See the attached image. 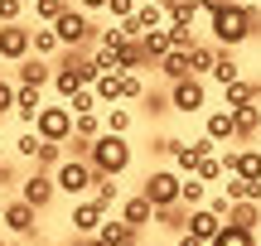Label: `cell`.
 <instances>
[{"mask_svg":"<svg viewBox=\"0 0 261 246\" xmlns=\"http://www.w3.org/2000/svg\"><path fill=\"white\" fill-rule=\"evenodd\" d=\"M208 29H213L218 48H242L247 39L261 29V10L252 5V0H227L218 15H208Z\"/></svg>","mask_w":261,"mask_h":246,"instance_id":"6da1fadb","label":"cell"},{"mask_svg":"<svg viewBox=\"0 0 261 246\" xmlns=\"http://www.w3.org/2000/svg\"><path fill=\"white\" fill-rule=\"evenodd\" d=\"M87 160H92V169H97V174H112V179H121V174L130 169V160H136V150H130L126 135L102 131V135L92 140V155H87Z\"/></svg>","mask_w":261,"mask_h":246,"instance_id":"7a4b0ae2","label":"cell"},{"mask_svg":"<svg viewBox=\"0 0 261 246\" xmlns=\"http://www.w3.org/2000/svg\"><path fill=\"white\" fill-rule=\"evenodd\" d=\"M54 34H58V44H63V48H92V44H97V34H102V29L92 24V15H87V10H77V5H68L63 15L54 19Z\"/></svg>","mask_w":261,"mask_h":246,"instance_id":"3957f363","label":"cell"},{"mask_svg":"<svg viewBox=\"0 0 261 246\" xmlns=\"http://www.w3.org/2000/svg\"><path fill=\"white\" fill-rule=\"evenodd\" d=\"M169 111H179V116L208 111V77H179V82H169Z\"/></svg>","mask_w":261,"mask_h":246,"instance_id":"277c9868","label":"cell"},{"mask_svg":"<svg viewBox=\"0 0 261 246\" xmlns=\"http://www.w3.org/2000/svg\"><path fill=\"white\" fill-rule=\"evenodd\" d=\"M179 189H184V174L169 164V169H150L145 179H140V193H145L155 208H169V203H179Z\"/></svg>","mask_w":261,"mask_h":246,"instance_id":"5b68a950","label":"cell"},{"mask_svg":"<svg viewBox=\"0 0 261 246\" xmlns=\"http://www.w3.org/2000/svg\"><path fill=\"white\" fill-rule=\"evenodd\" d=\"M54 183H58V193H68V198H83V193L97 183V169H92V160H73V155H68V160L54 169Z\"/></svg>","mask_w":261,"mask_h":246,"instance_id":"8992f818","label":"cell"},{"mask_svg":"<svg viewBox=\"0 0 261 246\" xmlns=\"http://www.w3.org/2000/svg\"><path fill=\"white\" fill-rule=\"evenodd\" d=\"M34 218H39V208H29L24 198H10V203H0V222H5V232H10V237L39 241V227H34Z\"/></svg>","mask_w":261,"mask_h":246,"instance_id":"52a82bcc","label":"cell"},{"mask_svg":"<svg viewBox=\"0 0 261 246\" xmlns=\"http://www.w3.org/2000/svg\"><path fill=\"white\" fill-rule=\"evenodd\" d=\"M34 53V29L24 24V19H15V24H0V63H19V58Z\"/></svg>","mask_w":261,"mask_h":246,"instance_id":"ba28073f","label":"cell"},{"mask_svg":"<svg viewBox=\"0 0 261 246\" xmlns=\"http://www.w3.org/2000/svg\"><path fill=\"white\" fill-rule=\"evenodd\" d=\"M107 218H112V212H107L97 198H73V218L68 222H73V237H97Z\"/></svg>","mask_w":261,"mask_h":246,"instance_id":"9c48e42d","label":"cell"},{"mask_svg":"<svg viewBox=\"0 0 261 246\" xmlns=\"http://www.w3.org/2000/svg\"><path fill=\"white\" fill-rule=\"evenodd\" d=\"M34 131L44 135V140H68V135H73V106H68V102L44 106V111H39V121H34Z\"/></svg>","mask_w":261,"mask_h":246,"instance_id":"30bf717a","label":"cell"},{"mask_svg":"<svg viewBox=\"0 0 261 246\" xmlns=\"http://www.w3.org/2000/svg\"><path fill=\"white\" fill-rule=\"evenodd\" d=\"M19 198H24L29 208H39V212H44L48 203L58 198V183H54V174H48V169H34L24 183H19Z\"/></svg>","mask_w":261,"mask_h":246,"instance_id":"8fae6325","label":"cell"},{"mask_svg":"<svg viewBox=\"0 0 261 246\" xmlns=\"http://www.w3.org/2000/svg\"><path fill=\"white\" fill-rule=\"evenodd\" d=\"M15 82L19 87H54V58H39V53L19 58L15 63Z\"/></svg>","mask_w":261,"mask_h":246,"instance_id":"7c38bea8","label":"cell"},{"mask_svg":"<svg viewBox=\"0 0 261 246\" xmlns=\"http://www.w3.org/2000/svg\"><path fill=\"white\" fill-rule=\"evenodd\" d=\"M116 218L126 222V227H136V232H145L150 222H155V203L145 198V193H130V198H121V212Z\"/></svg>","mask_w":261,"mask_h":246,"instance_id":"4fadbf2b","label":"cell"},{"mask_svg":"<svg viewBox=\"0 0 261 246\" xmlns=\"http://www.w3.org/2000/svg\"><path fill=\"white\" fill-rule=\"evenodd\" d=\"M44 87H19L15 92V116H19V126L24 131H34V121H39V111H44Z\"/></svg>","mask_w":261,"mask_h":246,"instance_id":"5bb4252c","label":"cell"},{"mask_svg":"<svg viewBox=\"0 0 261 246\" xmlns=\"http://www.w3.org/2000/svg\"><path fill=\"white\" fill-rule=\"evenodd\" d=\"M203 135H208V140H218V145L237 140V126H232V111H227V106H213V111H203Z\"/></svg>","mask_w":261,"mask_h":246,"instance_id":"9a60e30c","label":"cell"},{"mask_svg":"<svg viewBox=\"0 0 261 246\" xmlns=\"http://www.w3.org/2000/svg\"><path fill=\"white\" fill-rule=\"evenodd\" d=\"M223 227H227V218H218L208 203H203V208H189V232H194V237H203L208 246H213V237H218Z\"/></svg>","mask_w":261,"mask_h":246,"instance_id":"2e32d148","label":"cell"},{"mask_svg":"<svg viewBox=\"0 0 261 246\" xmlns=\"http://www.w3.org/2000/svg\"><path fill=\"white\" fill-rule=\"evenodd\" d=\"M112 58H116V68H121V73H140V68H150L145 44H140V39H121V44L112 48Z\"/></svg>","mask_w":261,"mask_h":246,"instance_id":"e0dca14e","label":"cell"},{"mask_svg":"<svg viewBox=\"0 0 261 246\" xmlns=\"http://www.w3.org/2000/svg\"><path fill=\"white\" fill-rule=\"evenodd\" d=\"M97 241H102V246H140V232H136V227H126L121 218H107V222H102V232H97Z\"/></svg>","mask_w":261,"mask_h":246,"instance_id":"ac0fdd59","label":"cell"},{"mask_svg":"<svg viewBox=\"0 0 261 246\" xmlns=\"http://www.w3.org/2000/svg\"><path fill=\"white\" fill-rule=\"evenodd\" d=\"M256 97H261V87L252 82V77H237V82L223 87V106H227V111H237V106H252Z\"/></svg>","mask_w":261,"mask_h":246,"instance_id":"d6986e66","label":"cell"},{"mask_svg":"<svg viewBox=\"0 0 261 246\" xmlns=\"http://www.w3.org/2000/svg\"><path fill=\"white\" fill-rule=\"evenodd\" d=\"M232 203H261V179H242V174H227V183H218Z\"/></svg>","mask_w":261,"mask_h":246,"instance_id":"ffe728a7","label":"cell"},{"mask_svg":"<svg viewBox=\"0 0 261 246\" xmlns=\"http://www.w3.org/2000/svg\"><path fill=\"white\" fill-rule=\"evenodd\" d=\"M160 77H165V82H179V77H194V68H189V48H169L165 58H160Z\"/></svg>","mask_w":261,"mask_h":246,"instance_id":"44dd1931","label":"cell"},{"mask_svg":"<svg viewBox=\"0 0 261 246\" xmlns=\"http://www.w3.org/2000/svg\"><path fill=\"white\" fill-rule=\"evenodd\" d=\"M237 77H242V63H237V53H232V48H218V63H213V73H208V82L227 87V82H237Z\"/></svg>","mask_w":261,"mask_h":246,"instance_id":"7402d4cb","label":"cell"},{"mask_svg":"<svg viewBox=\"0 0 261 246\" xmlns=\"http://www.w3.org/2000/svg\"><path fill=\"white\" fill-rule=\"evenodd\" d=\"M232 126H237V140H256L261 135V106H237L232 111Z\"/></svg>","mask_w":261,"mask_h":246,"instance_id":"603a6c76","label":"cell"},{"mask_svg":"<svg viewBox=\"0 0 261 246\" xmlns=\"http://www.w3.org/2000/svg\"><path fill=\"white\" fill-rule=\"evenodd\" d=\"M155 227H165V232H189V208L184 203H169V208H155Z\"/></svg>","mask_w":261,"mask_h":246,"instance_id":"cb8c5ba5","label":"cell"},{"mask_svg":"<svg viewBox=\"0 0 261 246\" xmlns=\"http://www.w3.org/2000/svg\"><path fill=\"white\" fill-rule=\"evenodd\" d=\"M140 44H145V58H150V68H155L160 58H165L169 48H174V44H169V24H165V29H145V34H140Z\"/></svg>","mask_w":261,"mask_h":246,"instance_id":"d4e9b609","label":"cell"},{"mask_svg":"<svg viewBox=\"0 0 261 246\" xmlns=\"http://www.w3.org/2000/svg\"><path fill=\"white\" fill-rule=\"evenodd\" d=\"M63 160H68V145L63 140H44V145H39V155H34V169H48V174H54Z\"/></svg>","mask_w":261,"mask_h":246,"instance_id":"484cf974","label":"cell"},{"mask_svg":"<svg viewBox=\"0 0 261 246\" xmlns=\"http://www.w3.org/2000/svg\"><path fill=\"white\" fill-rule=\"evenodd\" d=\"M218 63V44H194L189 48V68H194V77H208Z\"/></svg>","mask_w":261,"mask_h":246,"instance_id":"4316f807","label":"cell"},{"mask_svg":"<svg viewBox=\"0 0 261 246\" xmlns=\"http://www.w3.org/2000/svg\"><path fill=\"white\" fill-rule=\"evenodd\" d=\"M102 121H107V131L130 135V126H136V111H130L126 102H116V106H107V111H102Z\"/></svg>","mask_w":261,"mask_h":246,"instance_id":"83f0119b","label":"cell"},{"mask_svg":"<svg viewBox=\"0 0 261 246\" xmlns=\"http://www.w3.org/2000/svg\"><path fill=\"white\" fill-rule=\"evenodd\" d=\"M92 198H97V203H102V208H107V212H112V208H116V203H121V183H116V179H112V174H97V183H92Z\"/></svg>","mask_w":261,"mask_h":246,"instance_id":"f1b7e54d","label":"cell"},{"mask_svg":"<svg viewBox=\"0 0 261 246\" xmlns=\"http://www.w3.org/2000/svg\"><path fill=\"white\" fill-rule=\"evenodd\" d=\"M179 203H184V208H203V203H208V183L198 179V174H184V189H179Z\"/></svg>","mask_w":261,"mask_h":246,"instance_id":"f546056e","label":"cell"},{"mask_svg":"<svg viewBox=\"0 0 261 246\" xmlns=\"http://www.w3.org/2000/svg\"><path fill=\"white\" fill-rule=\"evenodd\" d=\"M92 87H97V97H102V111L121 102V73H116V68H112V73H102V77H97Z\"/></svg>","mask_w":261,"mask_h":246,"instance_id":"4dcf8cb0","label":"cell"},{"mask_svg":"<svg viewBox=\"0 0 261 246\" xmlns=\"http://www.w3.org/2000/svg\"><path fill=\"white\" fill-rule=\"evenodd\" d=\"M34 53H39V58H58V53H63L54 24H34Z\"/></svg>","mask_w":261,"mask_h":246,"instance_id":"1f68e13d","label":"cell"},{"mask_svg":"<svg viewBox=\"0 0 261 246\" xmlns=\"http://www.w3.org/2000/svg\"><path fill=\"white\" fill-rule=\"evenodd\" d=\"M213 246H256V232H252V227H237V222H227V227L213 237Z\"/></svg>","mask_w":261,"mask_h":246,"instance_id":"d6a6232c","label":"cell"},{"mask_svg":"<svg viewBox=\"0 0 261 246\" xmlns=\"http://www.w3.org/2000/svg\"><path fill=\"white\" fill-rule=\"evenodd\" d=\"M198 160H203V155H198L189 140H179V145H174V155H169V164H174L179 174H194V169H198Z\"/></svg>","mask_w":261,"mask_h":246,"instance_id":"836d02e7","label":"cell"},{"mask_svg":"<svg viewBox=\"0 0 261 246\" xmlns=\"http://www.w3.org/2000/svg\"><path fill=\"white\" fill-rule=\"evenodd\" d=\"M107 131V121L97 111H83V116H73V135H83V140H97V135Z\"/></svg>","mask_w":261,"mask_h":246,"instance_id":"e575fe53","label":"cell"},{"mask_svg":"<svg viewBox=\"0 0 261 246\" xmlns=\"http://www.w3.org/2000/svg\"><path fill=\"white\" fill-rule=\"evenodd\" d=\"M68 106H73V116H83V111H102V97H97V87H77V92L68 97Z\"/></svg>","mask_w":261,"mask_h":246,"instance_id":"d590c367","label":"cell"},{"mask_svg":"<svg viewBox=\"0 0 261 246\" xmlns=\"http://www.w3.org/2000/svg\"><path fill=\"white\" fill-rule=\"evenodd\" d=\"M227 222H237V227H252V232H256V222H261V203H232Z\"/></svg>","mask_w":261,"mask_h":246,"instance_id":"8d00e7d4","label":"cell"},{"mask_svg":"<svg viewBox=\"0 0 261 246\" xmlns=\"http://www.w3.org/2000/svg\"><path fill=\"white\" fill-rule=\"evenodd\" d=\"M194 174H198L203 183H218V179H227V169H223V155H203Z\"/></svg>","mask_w":261,"mask_h":246,"instance_id":"74e56055","label":"cell"},{"mask_svg":"<svg viewBox=\"0 0 261 246\" xmlns=\"http://www.w3.org/2000/svg\"><path fill=\"white\" fill-rule=\"evenodd\" d=\"M68 5H73V0H34V19H39V24H54Z\"/></svg>","mask_w":261,"mask_h":246,"instance_id":"f35d334b","label":"cell"},{"mask_svg":"<svg viewBox=\"0 0 261 246\" xmlns=\"http://www.w3.org/2000/svg\"><path fill=\"white\" fill-rule=\"evenodd\" d=\"M39 145H44V135H39V131H24V135L15 140V155H19V160H34Z\"/></svg>","mask_w":261,"mask_h":246,"instance_id":"ab89813d","label":"cell"},{"mask_svg":"<svg viewBox=\"0 0 261 246\" xmlns=\"http://www.w3.org/2000/svg\"><path fill=\"white\" fill-rule=\"evenodd\" d=\"M140 97H145V82L136 73H121V102H140Z\"/></svg>","mask_w":261,"mask_h":246,"instance_id":"60d3db41","label":"cell"},{"mask_svg":"<svg viewBox=\"0 0 261 246\" xmlns=\"http://www.w3.org/2000/svg\"><path fill=\"white\" fill-rule=\"evenodd\" d=\"M169 44L174 48H194L198 39H194V24H169Z\"/></svg>","mask_w":261,"mask_h":246,"instance_id":"b9f144b4","label":"cell"},{"mask_svg":"<svg viewBox=\"0 0 261 246\" xmlns=\"http://www.w3.org/2000/svg\"><path fill=\"white\" fill-rule=\"evenodd\" d=\"M15 92H19V82L0 77V116H5V111H15Z\"/></svg>","mask_w":261,"mask_h":246,"instance_id":"7bdbcfd3","label":"cell"},{"mask_svg":"<svg viewBox=\"0 0 261 246\" xmlns=\"http://www.w3.org/2000/svg\"><path fill=\"white\" fill-rule=\"evenodd\" d=\"M136 5H140V0H107V15H112V19H130Z\"/></svg>","mask_w":261,"mask_h":246,"instance_id":"ee69618b","label":"cell"},{"mask_svg":"<svg viewBox=\"0 0 261 246\" xmlns=\"http://www.w3.org/2000/svg\"><path fill=\"white\" fill-rule=\"evenodd\" d=\"M24 15V0H0V24H15Z\"/></svg>","mask_w":261,"mask_h":246,"instance_id":"f6af8a7d","label":"cell"},{"mask_svg":"<svg viewBox=\"0 0 261 246\" xmlns=\"http://www.w3.org/2000/svg\"><path fill=\"white\" fill-rule=\"evenodd\" d=\"M174 145H179V135H155V140H150V150H155L160 160H169V155H174Z\"/></svg>","mask_w":261,"mask_h":246,"instance_id":"bcb514c9","label":"cell"},{"mask_svg":"<svg viewBox=\"0 0 261 246\" xmlns=\"http://www.w3.org/2000/svg\"><path fill=\"white\" fill-rule=\"evenodd\" d=\"M208 208H213V212H218V218H227V212H232V198H227V193H223V189H218V193H213V198H208Z\"/></svg>","mask_w":261,"mask_h":246,"instance_id":"7dc6e473","label":"cell"},{"mask_svg":"<svg viewBox=\"0 0 261 246\" xmlns=\"http://www.w3.org/2000/svg\"><path fill=\"white\" fill-rule=\"evenodd\" d=\"M198 155H218V140H208V135H198V140H189Z\"/></svg>","mask_w":261,"mask_h":246,"instance_id":"c3c4849f","label":"cell"},{"mask_svg":"<svg viewBox=\"0 0 261 246\" xmlns=\"http://www.w3.org/2000/svg\"><path fill=\"white\" fill-rule=\"evenodd\" d=\"M174 246H208V241H203V237H194V232H179Z\"/></svg>","mask_w":261,"mask_h":246,"instance_id":"681fc988","label":"cell"},{"mask_svg":"<svg viewBox=\"0 0 261 246\" xmlns=\"http://www.w3.org/2000/svg\"><path fill=\"white\" fill-rule=\"evenodd\" d=\"M77 10H87V15H97V10H107V0H73Z\"/></svg>","mask_w":261,"mask_h":246,"instance_id":"f907efd6","label":"cell"},{"mask_svg":"<svg viewBox=\"0 0 261 246\" xmlns=\"http://www.w3.org/2000/svg\"><path fill=\"white\" fill-rule=\"evenodd\" d=\"M223 5H227V0H198V10H203V15H218Z\"/></svg>","mask_w":261,"mask_h":246,"instance_id":"816d5d0a","label":"cell"},{"mask_svg":"<svg viewBox=\"0 0 261 246\" xmlns=\"http://www.w3.org/2000/svg\"><path fill=\"white\" fill-rule=\"evenodd\" d=\"M73 246H102L97 237H73Z\"/></svg>","mask_w":261,"mask_h":246,"instance_id":"f5cc1de1","label":"cell"},{"mask_svg":"<svg viewBox=\"0 0 261 246\" xmlns=\"http://www.w3.org/2000/svg\"><path fill=\"white\" fill-rule=\"evenodd\" d=\"M5 246H29V241H24V237H15V241H5Z\"/></svg>","mask_w":261,"mask_h":246,"instance_id":"db71d44e","label":"cell"},{"mask_svg":"<svg viewBox=\"0 0 261 246\" xmlns=\"http://www.w3.org/2000/svg\"><path fill=\"white\" fill-rule=\"evenodd\" d=\"M0 179H5V160H0Z\"/></svg>","mask_w":261,"mask_h":246,"instance_id":"11a10c76","label":"cell"},{"mask_svg":"<svg viewBox=\"0 0 261 246\" xmlns=\"http://www.w3.org/2000/svg\"><path fill=\"white\" fill-rule=\"evenodd\" d=\"M24 5H34V0H24Z\"/></svg>","mask_w":261,"mask_h":246,"instance_id":"9f6ffc18","label":"cell"}]
</instances>
